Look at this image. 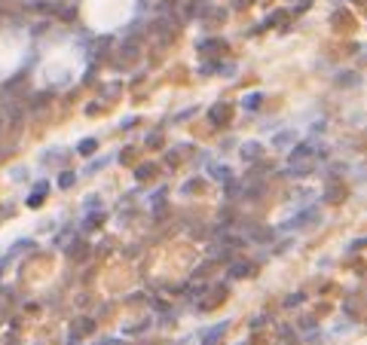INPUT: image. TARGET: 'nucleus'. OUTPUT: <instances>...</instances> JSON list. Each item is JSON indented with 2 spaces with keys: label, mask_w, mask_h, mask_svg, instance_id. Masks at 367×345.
<instances>
[{
  "label": "nucleus",
  "mask_w": 367,
  "mask_h": 345,
  "mask_svg": "<svg viewBox=\"0 0 367 345\" xmlns=\"http://www.w3.org/2000/svg\"><path fill=\"white\" fill-rule=\"evenodd\" d=\"M46 196H49V183H46V180H37V186L31 189V196H28V202H25V205L37 211V208L46 202Z\"/></svg>",
  "instance_id": "2"
},
{
  "label": "nucleus",
  "mask_w": 367,
  "mask_h": 345,
  "mask_svg": "<svg viewBox=\"0 0 367 345\" xmlns=\"http://www.w3.org/2000/svg\"><path fill=\"white\" fill-rule=\"evenodd\" d=\"M227 327H230L227 321H220V324H214V327H211V330H208V333L202 336V345H217V342H220V336L227 333Z\"/></svg>",
  "instance_id": "7"
},
{
  "label": "nucleus",
  "mask_w": 367,
  "mask_h": 345,
  "mask_svg": "<svg viewBox=\"0 0 367 345\" xmlns=\"http://www.w3.org/2000/svg\"><path fill=\"white\" fill-rule=\"evenodd\" d=\"M272 236H276V233H272L269 226H254L251 233H248V239H251V242H272Z\"/></svg>",
  "instance_id": "11"
},
{
  "label": "nucleus",
  "mask_w": 367,
  "mask_h": 345,
  "mask_svg": "<svg viewBox=\"0 0 367 345\" xmlns=\"http://www.w3.org/2000/svg\"><path fill=\"white\" fill-rule=\"evenodd\" d=\"M73 183H77V174H73V171H61V174H58V186H61V189H70Z\"/></svg>",
  "instance_id": "21"
},
{
  "label": "nucleus",
  "mask_w": 367,
  "mask_h": 345,
  "mask_svg": "<svg viewBox=\"0 0 367 345\" xmlns=\"http://www.w3.org/2000/svg\"><path fill=\"white\" fill-rule=\"evenodd\" d=\"M251 272H254V266L239 260V263H230V269H227V278H248Z\"/></svg>",
  "instance_id": "8"
},
{
  "label": "nucleus",
  "mask_w": 367,
  "mask_h": 345,
  "mask_svg": "<svg viewBox=\"0 0 367 345\" xmlns=\"http://www.w3.org/2000/svg\"><path fill=\"white\" fill-rule=\"evenodd\" d=\"M153 305H156V312H168V302H165V299H156Z\"/></svg>",
  "instance_id": "35"
},
{
  "label": "nucleus",
  "mask_w": 367,
  "mask_h": 345,
  "mask_svg": "<svg viewBox=\"0 0 367 345\" xmlns=\"http://www.w3.org/2000/svg\"><path fill=\"white\" fill-rule=\"evenodd\" d=\"M230 113H233V107L230 104H214V107H208V120H211V126H227L230 123Z\"/></svg>",
  "instance_id": "3"
},
{
  "label": "nucleus",
  "mask_w": 367,
  "mask_h": 345,
  "mask_svg": "<svg viewBox=\"0 0 367 345\" xmlns=\"http://www.w3.org/2000/svg\"><path fill=\"white\" fill-rule=\"evenodd\" d=\"M208 174H211L214 180H224V183L233 180V171H230L227 165H208Z\"/></svg>",
  "instance_id": "15"
},
{
  "label": "nucleus",
  "mask_w": 367,
  "mask_h": 345,
  "mask_svg": "<svg viewBox=\"0 0 367 345\" xmlns=\"http://www.w3.org/2000/svg\"><path fill=\"white\" fill-rule=\"evenodd\" d=\"M92 333H95V321L92 318H77V321H73V339L92 336Z\"/></svg>",
  "instance_id": "6"
},
{
  "label": "nucleus",
  "mask_w": 367,
  "mask_h": 345,
  "mask_svg": "<svg viewBox=\"0 0 367 345\" xmlns=\"http://www.w3.org/2000/svg\"><path fill=\"white\" fill-rule=\"evenodd\" d=\"M306 223H318V211H315V208H309V211H300V214L294 217V220L282 223L279 229H285V233H288V229H297V226H306Z\"/></svg>",
  "instance_id": "4"
},
{
  "label": "nucleus",
  "mask_w": 367,
  "mask_h": 345,
  "mask_svg": "<svg viewBox=\"0 0 367 345\" xmlns=\"http://www.w3.org/2000/svg\"><path fill=\"white\" fill-rule=\"evenodd\" d=\"M266 321H269L266 315H257V318H251V330H260V327H263Z\"/></svg>",
  "instance_id": "32"
},
{
  "label": "nucleus",
  "mask_w": 367,
  "mask_h": 345,
  "mask_svg": "<svg viewBox=\"0 0 367 345\" xmlns=\"http://www.w3.org/2000/svg\"><path fill=\"white\" fill-rule=\"evenodd\" d=\"M98 202H101L98 196H89V199H83V208L86 211H98Z\"/></svg>",
  "instance_id": "29"
},
{
  "label": "nucleus",
  "mask_w": 367,
  "mask_h": 345,
  "mask_svg": "<svg viewBox=\"0 0 367 345\" xmlns=\"http://www.w3.org/2000/svg\"><path fill=\"white\" fill-rule=\"evenodd\" d=\"M19 251H34V242H31V239H19V242H16V245H13V248H10V254H13V257H16V254H19Z\"/></svg>",
  "instance_id": "23"
},
{
  "label": "nucleus",
  "mask_w": 367,
  "mask_h": 345,
  "mask_svg": "<svg viewBox=\"0 0 367 345\" xmlns=\"http://www.w3.org/2000/svg\"><path fill=\"white\" fill-rule=\"evenodd\" d=\"M291 141H294V132H279V135L272 138V144H276V147H288Z\"/></svg>",
  "instance_id": "25"
},
{
  "label": "nucleus",
  "mask_w": 367,
  "mask_h": 345,
  "mask_svg": "<svg viewBox=\"0 0 367 345\" xmlns=\"http://www.w3.org/2000/svg\"><path fill=\"white\" fill-rule=\"evenodd\" d=\"M260 101H263V95H260V92H251V95H245L242 107H245V110H257V107H260Z\"/></svg>",
  "instance_id": "19"
},
{
  "label": "nucleus",
  "mask_w": 367,
  "mask_h": 345,
  "mask_svg": "<svg viewBox=\"0 0 367 345\" xmlns=\"http://www.w3.org/2000/svg\"><path fill=\"white\" fill-rule=\"evenodd\" d=\"M132 159H135V147H126V150L120 153V162H126V165H129Z\"/></svg>",
  "instance_id": "30"
},
{
  "label": "nucleus",
  "mask_w": 367,
  "mask_h": 345,
  "mask_svg": "<svg viewBox=\"0 0 367 345\" xmlns=\"http://www.w3.org/2000/svg\"><path fill=\"white\" fill-rule=\"evenodd\" d=\"M208 4H205V0H193V4L187 7V19H202V16H208Z\"/></svg>",
  "instance_id": "12"
},
{
  "label": "nucleus",
  "mask_w": 367,
  "mask_h": 345,
  "mask_svg": "<svg viewBox=\"0 0 367 345\" xmlns=\"http://www.w3.org/2000/svg\"><path fill=\"white\" fill-rule=\"evenodd\" d=\"M352 83H358L355 73H343V76H340V86H352Z\"/></svg>",
  "instance_id": "33"
},
{
  "label": "nucleus",
  "mask_w": 367,
  "mask_h": 345,
  "mask_svg": "<svg viewBox=\"0 0 367 345\" xmlns=\"http://www.w3.org/2000/svg\"><path fill=\"white\" fill-rule=\"evenodd\" d=\"M95 150H98V141H95V138H83V141L77 144V153H80V156H92Z\"/></svg>",
  "instance_id": "17"
},
{
  "label": "nucleus",
  "mask_w": 367,
  "mask_h": 345,
  "mask_svg": "<svg viewBox=\"0 0 367 345\" xmlns=\"http://www.w3.org/2000/svg\"><path fill=\"white\" fill-rule=\"evenodd\" d=\"M260 153H263L260 141H245V144L239 147V156H242L245 162H254V159H260Z\"/></svg>",
  "instance_id": "5"
},
{
  "label": "nucleus",
  "mask_w": 367,
  "mask_h": 345,
  "mask_svg": "<svg viewBox=\"0 0 367 345\" xmlns=\"http://www.w3.org/2000/svg\"><path fill=\"white\" fill-rule=\"evenodd\" d=\"M156 174V165H138L135 168V180H147V177H153Z\"/></svg>",
  "instance_id": "20"
},
{
  "label": "nucleus",
  "mask_w": 367,
  "mask_h": 345,
  "mask_svg": "<svg viewBox=\"0 0 367 345\" xmlns=\"http://www.w3.org/2000/svg\"><path fill=\"white\" fill-rule=\"evenodd\" d=\"M4 117L19 126L22 123V104H4Z\"/></svg>",
  "instance_id": "16"
},
{
  "label": "nucleus",
  "mask_w": 367,
  "mask_h": 345,
  "mask_svg": "<svg viewBox=\"0 0 367 345\" xmlns=\"http://www.w3.org/2000/svg\"><path fill=\"white\" fill-rule=\"evenodd\" d=\"M52 245H55V248H67V245H70V233H58Z\"/></svg>",
  "instance_id": "28"
},
{
  "label": "nucleus",
  "mask_w": 367,
  "mask_h": 345,
  "mask_svg": "<svg viewBox=\"0 0 367 345\" xmlns=\"http://www.w3.org/2000/svg\"><path fill=\"white\" fill-rule=\"evenodd\" d=\"M0 123H4V110H0Z\"/></svg>",
  "instance_id": "37"
},
{
  "label": "nucleus",
  "mask_w": 367,
  "mask_h": 345,
  "mask_svg": "<svg viewBox=\"0 0 367 345\" xmlns=\"http://www.w3.org/2000/svg\"><path fill=\"white\" fill-rule=\"evenodd\" d=\"M98 345H117V342H114V339H101Z\"/></svg>",
  "instance_id": "36"
},
{
  "label": "nucleus",
  "mask_w": 367,
  "mask_h": 345,
  "mask_svg": "<svg viewBox=\"0 0 367 345\" xmlns=\"http://www.w3.org/2000/svg\"><path fill=\"white\" fill-rule=\"evenodd\" d=\"M10 177H13V180H25V177H28V168H25V165H16V168L10 171Z\"/></svg>",
  "instance_id": "27"
},
{
  "label": "nucleus",
  "mask_w": 367,
  "mask_h": 345,
  "mask_svg": "<svg viewBox=\"0 0 367 345\" xmlns=\"http://www.w3.org/2000/svg\"><path fill=\"white\" fill-rule=\"evenodd\" d=\"M67 257H70V260H83V257H89V245H86V242H73V245H67Z\"/></svg>",
  "instance_id": "13"
},
{
  "label": "nucleus",
  "mask_w": 367,
  "mask_h": 345,
  "mask_svg": "<svg viewBox=\"0 0 367 345\" xmlns=\"http://www.w3.org/2000/svg\"><path fill=\"white\" fill-rule=\"evenodd\" d=\"M104 223V211H89V217L83 220V229H86V233H92V229H98Z\"/></svg>",
  "instance_id": "14"
},
{
  "label": "nucleus",
  "mask_w": 367,
  "mask_h": 345,
  "mask_svg": "<svg viewBox=\"0 0 367 345\" xmlns=\"http://www.w3.org/2000/svg\"><path fill=\"white\" fill-rule=\"evenodd\" d=\"M159 141H162V138H159L156 132H150V135H147V147H159Z\"/></svg>",
  "instance_id": "34"
},
{
  "label": "nucleus",
  "mask_w": 367,
  "mask_h": 345,
  "mask_svg": "<svg viewBox=\"0 0 367 345\" xmlns=\"http://www.w3.org/2000/svg\"><path fill=\"white\" fill-rule=\"evenodd\" d=\"M315 144L312 141H306V144H297V147H294L291 150V156H288V162L291 165H300V162H309V159H315Z\"/></svg>",
  "instance_id": "1"
},
{
  "label": "nucleus",
  "mask_w": 367,
  "mask_h": 345,
  "mask_svg": "<svg viewBox=\"0 0 367 345\" xmlns=\"http://www.w3.org/2000/svg\"><path fill=\"white\" fill-rule=\"evenodd\" d=\"M138 43L135 40H126V43H120V61H135L138 58Z\"/></svg>",
  "instance_id": "10"
},
{
  "label": "nucleus",
  "mask_w": 367,
  "mask_h": 345,
  "mask_svg": "<svg viewBox=\"0 0 367 345\" xmlns=\"http://www.w3.org/2000/svg\"><path fill=\"white\" fill-rule=\"evenodd\" d=\"M343 199H346V186L334 180V186H327V193H324V202H330V205H340Z\"/></svg>",
  "instance_id": "9"
},
{
  "label": "nucleus",
  "mask_w": 367,
  "mask_h": 345,
  "mask_svg": "<svg viewBox=\"0 0 367 345\" xmlns=\"http://www.w3.org/2000/svg\"><path fill=\"white\" fill-rule=\"evenodd\" d=\"M199 49L202 52H220V49H224V40H202Z\"/></svg>",
  "instance_id": "22"
},
{
  "label": "nucleus",
  "mask_w": 367,
  "mask_h": 345,
  "mask_svg": "<svg viewBox=\"0 0 367 345\" xmlns=\"http://www.w3.org/2000/svg\"><path fill=\"white\" fill-rule=\"evenodd\" d=\"M279 342H282V345H297V336H294V330H291V327H285V324H282V327H279Z\"/></svg>",
  "instance_id": "18"
},
{
  "label": "nucleus",
  "mask_w": 367,
  "mask_h": 345,
  "mask_svg": "<svg viewBox=\"0 0 367 345\" xmlns=\"http://www.w3.org/2000/svg\"><path fill=\"white\" fill-rule=\"evenodd\" d=\"M306 299V293H291L288 299H285V305H288V309H297V305Z\"/></svg>",
  "instance_id": "26"
},
{
  "label": "nucleus",
  "mask_w": 367,
  "mask_h": 345,
  "mask_svg": "<svg viewBox=\"0 0 367 345\" xmlns=\"http://www.w3.org/2000/svg\"><path fill=\"white\" fill-rule=\"evenodd\" d=\"M300 330H303L309 339H315V330H318V327H315V318H303V321H300Z\"/></svg>",
  "instance_id": "24"
},
{
  "label": "nucleus",
  "mask_w": 367,
  "mask_h": 345,
  "mask_svg": "<svg viewBox=\"0 0 367 345\" xmlns=\"http://www.w3.org/2000/svg\"><path fill=\"white\" fill-rule=\"evenodd\" d=\"M104 165H107V159H95V162H92V165L86 168V174H95V171H101Z\"/></svg>",
  "instance_id": "31"
}]
</instances>
